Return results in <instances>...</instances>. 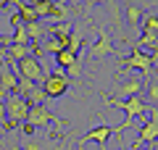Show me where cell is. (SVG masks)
<instances>
[{
  "label": "cell",
  "instance_id": "cell-17",
  "mask_svg": "<svg viewBox=\"0 0 158 150\" xmlns=\"http://www.w3.org/2000/svg\"><path fill=\"white\" fill-rule=\"evenodd\" d=\"M32 6H34V11H37L40 21H50V13H53V3L50 0H34Z\"/></svg>",
  "mask_w": 158,
  "mask_h": 150
},
{
  "label": "cell",
  "instance_id": "cell-10",
  "mask_svg": "<svg viewBox=\"0 0 158 150\" xmlns=\"http://www.w3.org/2000/svg\"><path fill=\"white\" fill-rule=\"evenodd\" d=\"M16 84H19V74L11 71V61H6L0 69V98L16 92Z\"/></svg>",
  "mask_w": 158,
  "mask_h": 150
},
{
  "label": "cell",
  "instance_id": "cell-3",
  "mask_svg": "<svg viewBox=\"0 0 158 150\" xmlns=\"http://www.w3.org/2000/svg\"><path fill=\"white\" fill-rule=\"evenodd\" d=\"M40 87L45 90L48 98H63V95L69 92V87H71V79L66 77V71H53V74H48V77L42 79Z\"/></svg>",
  "mask_w": 158,
  "mask_h": 150
},
{
  "label": "cell",
  "instance_id": "cell-14",
  "mask_svg": "<svg viewBox=\"0 0 158 150\" xmlns=\"http://www.w3.org/2000/svg\"><path fill=\"white\" fill-rule=\"evenodd\" d=\"M13 6H16V11H19V16H21V21H24V24L40 21V19H37V11H34V6H32V3H24V0H16Z\"/></svg>",
  "mask_w": 158,
  "mask_h": 150
},
{
  "label": "cell",
  "instance_id": "cell-12",
  "mask_svg": "<svg viewBox=\"0 0 158 150\" xmlns=\"http://www.w3.org/2000/svg\"><path fill=\"white\" fill-rule=\"evenodd\" d=\"M29 56H34V45H8L6 48V61L19 63V61H24Z\"/></svg>",
  "mask_w": 158,
  "mask_h": 150
},
{
  "label": "cell",
  "instance_id": "cell-30",
  "mask_svg": "<svg viewBox=\"0 0 158 150\" xmlns=\"http://www.w3.org/2000/svg\"><path fill=\"white\" fill-rule=\"evenodd\" d=\"M85 0H66V6H71V8H77V6H82Z\"/></svg>",
  "mask_w": 158,
  "mask_h": 150
},
{
  "label": "cell",
  "instance_id": "cell-6",
  "mask_svg": "<svg viewBox=\"0 0 158 150\" xmlns=\"http://www.w3.org/2000/svg\"><path fill=\"white\" fill-rule=\"evenodd\" d=\"M153 56H148V53H142L140 48H132V53L127 56V61H124V66L127 69H135V71H140L142 77H150V71H153Z\"/></svg>",
  "mask_w": 158,
  "mask_h": 150
},
{
  "label": "cell",
  "instance_id": "cell-32",
  "mask_svg": "<svg viewBox=\"0 0 158 150\" xmlns=\"http://www.w3.org/2000/svg\"><path fill=\"white\" fill-rule=\"evenodd\" d=\"M8 3H16V0H0V6H3V8H6Z\"/></svg>",
  "mask_w": 158,
  "mask_h": 150
},
{
  "label": "cell",
  "instance_id": "cell-28",
  "mask_svg": "<svg viewBox=\"0 0 158 150\" xmlns=\"http://www.w3.org/2000/svg\"><path fill=\"white\" fill-rule=\"evenodd\" d=\"M0 150H24L21 142H6V145H0Z\"/></svg>",
  "mask_w": 158,
  "mask_h": 150
},
{
  "label": "cell",
  "instance_id": "cell-22",
  "mask_svg": "<svg viewBox=\"0 0 158 150\" xmlns=\"http://www.w3.org/2000/svg\"><path fill=\"white\" fill-rule=\"evenodd\" d=\"M82 74H85V61H82V58H77V61H74V66L66 69V77H69V79H79Z\"/></svg>",
  "mask_w": 158,
  "mask_h": 150
},
{
  "label": "cell",
  "instance_id": "cell-31",
  "mask_svg": "<svg viewBox=\"0 0 158 150\" xmlns=\"http://www.w3.org/2000/svg\"><path fill=\"white\" fill-rule=\"evenodd\" d=\"M0 56H6V40H3V34H0Z\"/></svg>",
  "mask_w": 158,
  "mask_h": 150
},
{
  "label": "cell",
  "instance_id": "cell-16",
  "mask_svg": "<svg viewBox=\"0 0 158 150\" xmlns=\"http://www.w3.org/2000/svg\"><path fill=\"white\" fill-rule=\"evenodd\" d=\"M145 92H148V108H158V77L145 79Z\"/></svg>",
  "mask_w": 158,
  "mask_h": 150
},
{
  "label": "cell",
  "instance_id": "cell-21",
  "mask_svg": "<svg viewBox=\"0 0 158 150\" xmlns=\"http://www.w3.org/2000/svg\"><path fill=\"white\" fill-rule=\"evenodd\" d=\"M45 50L50 53L53 58H56L61 50H66V42H63V40H56V37H53V40H48V42H45Z\"/></svg>",
  "mask_w": 158,
  "mask_h": 150
},
{
  "label": "cell",
  "instance_id": "cell-35",
  "mask_svg": "<svg viewBox=\"0 0 158 150\" xmlns=\"http://www.w3.org/2000/svg\"><path fill=\"white\" fill-rule=\"evenodd\" d=\"M129 150H150V148H129Z\"/></svg>",
  "mask_w": 158,
  "mask_h": 150
},
{
  "label": "cell",
  "instance_id": "cell-4",
  "mask_svg": "<svg viewBox=\"0 0 158 150\" xmlns=\"http://www.w3.org/2000/svg\"><path fill=\"white\" fill-rule=\"evenodd\" d=\"M148 124H142L137 140L132 142V148H142V145H150V142H158V108H148Z\"/></svg>",
  "mask_w": 158,
  "mask_h": 150
},
{
  "label": "cell",
  "instance_id": "cell-11",
  "mask_svg": "<svg viewBox=\"0 0 158 150\" xmlns=\"http://www.w3.org/2000/svg\"><path fill=\"white\" fill-rule=\"evenodd\" d=\"M124 19H127V24H129L132 32H137V29L142 27V19H145V13H142V8L137 6V3H127V8H124Z\"/></svg>",
  "mask_w": 158,
  "mask_h": 150
},
{
  "label": "cell",
  "instance_id": "cell-23",
  "mask_svg": "<svg viewBox=\"0 0 158 150\" xmlns=\"http://www.w3.org/2000/svg\"><path fill=\"white\" fill-rule=\"evenodd\" d=\"M142 32L158 34V16H156V13H148V16L142 19Z\"/></svg>",
  "mask_w": 158,
  "mask_h": 150
},
{
  "label": "cell",
  "instance_id": "cell-34",
  "mask_svg": "<svg viewBox=\"0 0 158 150\" xmlns=\"http://www.w3.org/2000/svg\"><path fill=\"white\" fill-rule=\"evenodd\" d=\"M6 137V127H3V124H0V140Z\"/></svg>",
  "mask_w": 158,
  "mask_h": 150
},
{
  "label": "cell",
  "instance_id": "cell-36",
  "mask_svg": "<svg viewBox=\"0 0 158 150\" xmlns=\"http://www.w3.org/2000/svg\"><path fill=\"white\" fill-rule=\"evenodd\" d=\"M156 150H158V142H156Z\"/></svg>",
  "mask_w": 158,
  "mask_h": 150
},
{
  "label": "cell",
  "instance_id": "cell-27",
  "mask_svg": "<svg viewBox=\"0 0 158 150\" xmlns=\"http://www.w3.org/2000/svg\"><path fill=\"white\" fill-rule=\"evenodd\" d=\"M6 121H8V113H6V98H0V124L6 127Z\"/></svg>",
  "mask_w": 158,
  "mask_h": 150
},
{
  "label": "cell",
  "instance_id": "cell-24",
  "mask_svg": "<svg viewBox=\"0 0 158 150\" xmlns=\"http://www.w3.org/2000/svg\"><path fill=\"white\" fill-rule=\"evenodd\" d=\"M37 87L34 82H29V79H19V84H16V95H21V98H27L32 90Z\"/></svg>",
  "mask_w": 158,
  "mask_h": 150
},
{
  "label": "cell",
  "instance_id": "cell-29",
  "mask_svg": "<svg viewBox=\"0 0 158 150\" xmlns=\"http://www.w3.org/2000/svg\"><path fill=\"white\" fill-rule=\"evenodd\" d=\"M21 129H24L27 137H32V134H34V127H32V124H21Z\"/></svg>",
  "mask_w": 158,
  "mask_h": 150
},
{
  "label": "cell",
  "instance_id": "cell-25",
  "mask_svg": "<svg viewBox=\"0 0 158 150\" xmlns=\"http://www.w3.org/2000/svg\"><path fill=\"white\" fill-rule=\"evenodd\" d=\"M156 42H158V34H153V32H142L140 34V45H150V48H156Z\"/></svg>",
  "mask_w": 158,
  "mask_h": 150
},
{
  "label": "cell",
  "instance_id": "cell-9",
  "mask_svg": "<svg viewBox=\"0 0 158 150\" xmlns=\"http://www.w3.org/2000/svg\"><path fill=\"white\" fill-rule=\"evenodd\" d=\"M111 137H113V127H111V124H106V121H103V124H98V127H92V129H90V132H87V134H85L82 140H79L77 145H87V142L108 145V140H111Z\"/></svg>",
  "mask_w": 158,
  "mask_h": 150
},
{
  "label": "cell",
  "instance_id": "cell-18",
  "mask_svg": "<svg viewBox=\"0 0 158 150\" xmlns=\"http://www.w3.org/2000/svg\"><path fill=\"white\" fill-rule=\"evenodd\" d=\"M48 100H50V98L45 95V90L40 87V84L27 95V103H29V106H48Z\"/></svg>",
  "mask_w": 158,
  "mask_h": 150
},
{
  "label": "cell",
  "instance_id": "cell-37",
  "mask_svg": "<svg viewBox=\"0 0 158 150\" xmlns=\"http://www.w3.org/2000/svg\"><path fill=\"white\" fill-rule=\"evenodd\" d=\"M0 11H3V6H0Z\"/></svg>",
  "mask_w": 158,
  "mask_h": 150
},
{
  "label": "cell",
  "instance_id": "cell-8",
  "mask_svg": "<svg viewBox=\"0 0 158 150\" xmlns=\"http://www.w3.org/2000/svg\"><path fill=\"white\" fill-rule=\"evenodd\" d=\"M142 87H145V79L142 77H129V79H124V82L118 84L116 90H113V95L111 98H116V100H127V98H135V95H140L142 92Z\"/></svg>",
  "mask_w": 158,
  "mask_h": 150
},
{
  "label": "cell",
  "instance_id": "cell-2",
  "mask_svg": "<svg viewBox=\"0 0 158 150\" xmlns=\"http://www.w3.org/2000/svg\"><path fill=\"white\" fill-rule=\"evenodd\" d=\"M16 74H19V79H29V82H34V84H42V79L48 77V71L42 69V63H40L37 56H29V58H24V61H19L16 63Z\"/></svg>",
  "mask_w": 158,
  "mask_h": 150
},
{
  "label": "cell",
  "instance_id": "cell-5",
  "mask_svg": "<svg viewBox=\"0 0 158 150\" xmlns=\"http://www.w3.org/2000/svg\"><path fill=\"white\" fill-rule=\"evenodd\" d=\"M24 124H32L34 129H40V127H53V124H69V121H63V119L53 116V113L48 111V106H32V108H29V116H27V121H24Z\"/></svg>",
  "mask_w": 158,
  "mask_h": 150
},
{
  "label": "cell",
  "instance_id": "cell-15",
  "mask_svg": "<svg viewBox=\"0 0 158 150\" xmlns=\"http://www.w3.org/2000/svg\"><path fill=\"white\" fill-rule=\"evenodd\" d=\"M82 45H85V32H82V27H77V29L71 32V37H69V45H66V50H69V53H74V56H79Z\"/></svg>",
  "mask_w": 158,
  "mask_h": 150
},
{
  "label": "cell",
  "instance_id": "cell-20",
  "mask_svg": "<svg viewBox=\"0 0 158 150\" xmlns=\"http://www.w3.org/2000/svg\"><path fill=\"white\" fill-rule=\"evenodd\" d=\"M50 21H53V24H66V21H69V6H56V3H53Z\"/></svg>",
  "mask_w": 158,
  "mask_h": 150
},
{
  "label": "cell",
  "instance_id": "cell-33",
  "mask_svg": "<svg viewBox=\"0 0 158 150\" xmlns=\"http://www.w3.org/2000/svg\"><path fill=\"white\" fill-rule=\"evenodd\" d=\"M50 3H56V6H66V0H50Z\"/></svg>",
  "mask_w": 158,
  "mask_h": 150
},
{
  "label": "cell",
  "instance_id": "cell-7",
  "mask_svg": "<svg viewBox=\"0 0 158 150\" xmlns=\"http://www.w3.org/2000/svg\"><path fill=\"white\" fill-rule=\"evenodd\" d=\"M90 56L95 58V61L116 56V48H113V42H111V34H108L103 27H98V40H95V45L90 48Z\"/></svg>",
  "mask_w": 158,
  "mask_h": 150
},
{
  "label": "cell",
  "instance_id": "cell-26",
  "mask_svg": "<svg viewBox=\"0 0 158 150\" xmlns=\"http://www.w3.org/2000/svg\"><path fill=\"white\" fill-rule=\"evenodd\" d=\"M24 150H48L45 142H40V140H27V142H21Z\"/></svg>",
  "mask_w": 158,
  "mask_h": 150
},
{
  "label": "cell",
  "instance_id": "cell-1",
  "mask_svg": "<svg viewBox=\"0 0 158 150\" xmlns=\"http://www.w3.org/2000/svg\"><path fill=\"white\" fill-rule=\"evenodd\" d=\"M29 108H32V106L27 103V98H21V95H16V92L6 95V113H8V121H11L13 127L27 121Z\"/></svg>",
  "mask_w": 158,
  "mask_h": 150
},
{
  "label": "cell",
  "instance_id": "cell-13",
  "mask_svg": "<svg viewBox=\"0 0 158 150\" xmlns=\"http://www.w3.org/2000/svg\"><path fill=\"white\" fill-rule=\"evenodd\" d=\"M27 34H29V40H32V45H40L42 40L48 37L45 21H32V24H27Z\"/></svg>",
  "mask_w": 158,
  "mask_h": 150
},
{
  "label": "cell",
  "instance_id": "cell-19",
  "mask_svg": "<svg viewBox=\"0 0 158 150\" xmlns=\"http://www.w3.org/2000/svg\"><path fill=\"white\" fill-rule=\"evenodd\" d=\"M77 58H79V56L69 53V50H61V53L56 56V63H58V69H61V71H66L69 66H74V61H77Z\"/></svg>",
  "mask_w": 158,
  "mask_h": 150
}]
</instances>
